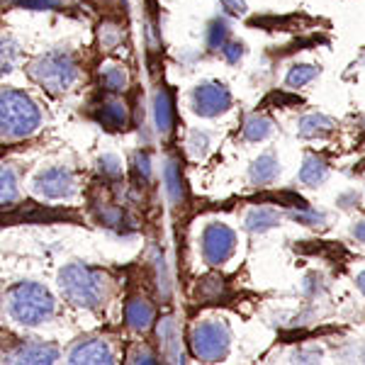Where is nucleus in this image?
Here are the masks:
<instances>
[{
    "label": "nucleus",
    "mask_w": 365,
    "mask_h": 365,
    "mask_svg": "<svg viewBox=\"0 0 365 365\" xmlns=\"http://www.w3.org/2000/svg\"><path fill=\"white\" fill-rule=\"evenodd\" d=\"M32 190L37 197L66 200L76 192V178H73V173L63 166L46 168V170H39L37 173V178L32 182Z\"/></svg>",
    "instance_id": "0eeeda50"
},
{
    "label": "nucleus",
    "mask_w": 365,
    "mask_h": 365,
    "mask_svg": "<svg viewBox=\"0 0 365 365\" xmlns=\"http://www.w3.org/2000/svg\"><path fill=\"white\" fill-rule=\"evenodd\" d=\"M327 178H329V163L324 161V158L314 156V154H309L307 158H304L302 168H299V180H302L304 185L317 187V185H322Z\"/></svg>",
    "instance_id": "dca6fc26"
},
{
    "label": "nucleus",
    "mask_w": 365,
    "mask_h": 365,
    "mask_svg": "<svg viewBox=\"0 0 365 365\" xmlns=\"http://www.w3.org/2000/svg\"><path fill=\"white\" fill-rule=\"evenodd\" d=\"M20 56V46L13 37H0V76L10 73Z\"/></svg>",
    "instance_id": "4be33fe9"
},
{
    "label": "nucleus",
    "mask_w": 365,
    "mask_h": 365,
    "mask_svg": "<svg viewBox=\"0 0 365 365\" xmlns=\"http://www.w3.org/2000/svg\"><path fill=\"white\" fill-rule=\"evenodd\" d=\"M71 363H115V353L105 341H83L71 351Z\"/></svg>",
    "instance_id": "9d476101"
},
{
    "label": "nucleus",
    "mask_w": 365,
    "mask_h": 365,
    "mask_svg": "<svg viewBox=\"0 0 365 365\" xmlns=\"http://www.w3.org/2000/svg\"><path fill=\"white\" fill-rule=\"evenodd\" d=\"M100 81H103V88L110 93H120L127 88V71L125 66H117V63H110L100 71Z\"/></svg>",
    "instance_id": "aec40b11"
},
{
    "label": "nucleus",
    "mask_w": 365,
    "mask_h": 365,
    "mask_svg": "<svg viewBox=\"0 0 365 365\" xmlns=\"http://www.w3.org/2000/svg\"><path fill=\"white\" fill-rule=\"evenodd\" d=\"M58 287L68 302L83 309H98L105 299V275L103 270L71 263L58 273Z\"/></svg>",
    "instance_id": "7ed1b4c3"
},
{
    "label": "nucleus",
    "mask_w": 365,
    "mask_h": 365,
    "mask_svg": "<svg viewBox=\"0 0 365 365\" xmlns=\"http://www.w3.org/2000/svg\"><path fill=\"white\" fill-rule=\"evenodd\" d=\"M134 161H137V170L141 175H144V180H149V175H151V161H149V156L146 154H137V158H134Z\"/></svg>",
    "instance_id": "473e14b6"
},
{
    "label": "nucleus",
    "mask_w": 365,
    "mask_h": 365,
    "mask_svg": "<svg viewBox=\"0 0 365 365\" xmlns=\"http://www.w3.org/2000/svg\"><path fill=\"white\" fill-rule=\"evenodd\" d=\"M154 120L161 134H168L173 129V103L166 91H158L154 98Z\"/></svg>",
    "instance_id": "f3484780"
},
{
    "label": "nucleus",
    "mask_w": 365,
    "mask_h": 365,
    "mask_svg": "<svg viewBox=\"0 0 365 365\" xmlns=\"http://www.w3.org/2000/svg\"><path fill=\"white\" fill-rule=\"evenodd\" d=\"M334 129H336V122L331 120V117L327 115H304L302 120H299V137L302 139H322L327 137V134H331Z\"/></svg>",
    "instance_id": "f8f14e48"
},
{
    "label": "nucleus",
    "mask_w": 365,
    "mask_h": 365,
    "mask_svg": "<svg viewBox=\"0 0 365 365\" xmlns=\"http://www.w3.org/2000/svg\"><path fill=\"white\" fill-rule=\"evenodd\" d=\"M10 317L22 327H39L56 314V299L39 282H17L8 297Z\"/></svg>",
    "instance_id": "f257e3e1"
},
{
    "label": "nucleus",
    "mask_w": 365,
    "mask_h": 365,
    "mask_svg": "<svg viewBox=\"0 0 365 365\" xmlns=\"http://www.w3.org/2000/svg\"><path fill=\"white\" fill-rule=\"evenodd\" d=\"M280 225V212L273 207H256L246 215V229L253 234H266Z\"/></svg>",
    "instance_id": "4468645a"
},
{
    "label": "nucleus",
    "mask_w": 365,
    "mask_h": 365,
    "mask_svg": "<svg viewBox=\"0 0 365 365\" xmlns=\"http://www.w3.org/2000/svg\"><path fill=\"white\" fill-rule=\"evenodd\" d=\"M96 117L105 129H122L127 125V110L122 103H105Z\"/></svg>",
    "instance_id": "a211bd4d"
},
{
    "label": "nucleus",
    "mask_w": 365,
    "mask_h": 365,
    "mask_svg": "<svg viewBox=\"0 0 365 365\" xmlns=\"http://www.w3.org/2000/svg\"><path fill=\"white\" fill-rule=\"evenodd\" d=\"M210 149V137L205 132H192L190 139H187V151H190L192 158H202Z\"/></svg>",
    "instance_id": "bb28decb"
},
{
    "label": "nucleus",
    "mask_w": 365,
    "mask_h": 365,
    "mask_svg": "<svg viewBox=\"0 0 365 365\" xmlns=\"http://www.w3.org/2000/svg\"><path fill=\"white\" fill-rule=\"evenodd\" d=\"M125 317H127V324L129 329L134 331H146V329L154 324V307L144 299H132L125 309Z\"/></svg>",
    "instance_id": "ddd939ff"
},
{
    "label": "nucleus",
    "mask_w": 365,
    "mask_h": 365,
    "mask_svg": "<svg viewBox=\"0 0 365 365\" xmlns=\"http://www.w3.org/2000/svg\"><path fill=\"white\" fill-rule=\"evenodd\" d=\"M129 361L132 363H156V356L146 349V346H137V349L132 351V356H129Z\"/></svg>",
    "instance_id": "7c9ffc66"
},
{
    "label": "nucleus",
    "mask_w": 365,
    "mask_h": 365,
    "mask_svg": "<svg viewBox=\"0 0 365 365\" xmlns=\"http://www.w3.org/2000/svg\"><path fill=\"white\" fill-rule=\"evenodd\" d=\"M229 329L222 322H202L192 329V353L205 363H215L229 353Z\"/></svg>",
    "instance_id": "39448f33"
},
{
    "label": "nucleus",
    "mask_w": 365,
    "mask_h": 365,
    "mask_svg": "<svg viewBox=\"0 0 365 365\" xmlns=\"http://www.w3.org/2000/svg\"><path fill=\"white\" fill-rule=\"evenodd\" d=\"M29 76L37 81L39 86H44L51 93L68 91L71 86L78 81L81 68L76 61L73 51L68 49H51L46 54L34 58V63L29 66Z\"/></svg>",
    "instance_id": "20e7f679"
},
{
    "label": "nucleus",
    "mask_w": 365,
    "mask_h": 365,
    "mask_svg": "<svg viewBox=\"0 0 365 365\" xmlns=\"http://www.w3.org/2000/svg\"><path fill=\"white\" fill-rule=\"evenodd\" d=\"M273 134V122L263 115H251L244 122V139L246 141H263Z\"/></svg>",
    "instance_id": "6ab92c4d"
},
{
    "label": "nucleus",
    "mask_w": 365,
    "mask_h": 365,
    "mask_svg": "<svg viewBox=\"0 0 365 365\" xmlns=\"http://www.w3.org/2000/svg\"><path fill=\"white\" fill-rule=\"evenodd\" d=\"M290 217L299 225H307V227H324L327 225V215L324 212H317V210H295L290 212Z\"/></svg>",
    "instance_id": "a878e982"
},
{
    "label": "nucleus",
    "mask_w": 365,
    "mask_h": 365,
    "mask_svg": "<svg viewBox=\"0 0 365 365\" xmlns=\"http://www.w3.org/2000/svg\"><path fill=\"white\" fill-rule=\"evenodd\" d=\"M319 76V68L317 66H309V63H299V66H292L290 68V73H287V86L290 88H302V86H307L312 83V81Z\"/></svg>",
    "instance_id": "b1692460"
},
{
    "label": "nucleus",
    "mask_w": 365,
    "mask_h": 365,
    "mask_svg": "<svg viewBox=\"0 0 365 365\" xmlns=\"http://www.w3.org/2000/svg\"><path fill=\"white\" fill-rule=\"evenodd\" d=\"M10 3L25 10H58L66 5V0H10Z\"/></svg>",
    "instance_id": "cd10ccee"
},
{
    "label": "nucleus",
    "mask_w": 365,
    "mask_h": 365,
    "mask_svg": "<svg viewBox=\"0 0 365 365\" xmlns=\"http://www.w3.org/2000/svg\"><path fill=\"white\" fill-rule=\"evenodd\" d=\"M353 237H356L358 241H363L365 244V220H361V222H356V225H353Z\"/></svg>",
    "instance_id": "f704fd0d"
},
{
    "label": "nucleus",
    "mask_w": 365,
    "mask_h": 365,
    "mask_svg": "<svg viewBox=\"0 0 365 365\" xmlns=\"http://www.w3.org/2000/svg\"><path fill=\"white\" fill-rule=\"evenodd\" d=\"M363 125H365V120H363Z\"/></svg>",
    "instance_id": "4c0bfd02"
},
{
    "label": "nucleus",
    "mask_w": 365,
    "mask_h": 365,
    "mask_svg": "<svg viewBox=\"0 0 365 365\" xmlns=\"http://www.w3.org/2000/svg\"><path fill=\"white\" fill-rule=\"evenodd\" d=\"M8 363H29V365H39V363H56L58 361V349L54 344H42V341H29V344L17 346L15 351H10L5 356Z\"/></svg>",
    "instance_id": "1a4fd4ad"
},
{
    "label": "nucleus",
    "mask_w": 365,
    "mask_h": 365,
    "mask_svg": "<svg viewBox=\"0 0 365 365\" xmlns=\"http://www.w3.org/2000/svg\"><path fill=\"white\" fill-rule=\"evenodd\" d=\"M237 251V234L227 225H210L202 234V256L210 266H222Z\"/></svg>",
    "instance_id": "423d86ee"
},
{
    "label": "nucleus",
    "mask_w": 365,
    "mask_h": 365,
    "mask_svg": "<svg viewBox=\"0 0 365 365\" xmlns=\"http://www.w3.org/2000/svg\"><path fill=\"white\" fill-rule=\"evenodd\" d=\"M363 61H365V58H363Z\"/></svg>",
    "instance_id": "58836bf2"
},
{
    "label": "nucleus",
    "mask_w": 365,
    "mask_h": 365,
    "mask_svg": "<svg viewBox=\"0 0 365 365\" xmlns=\"http://www.w3.org/2000/svg\"><path fill=\"white\" fill-rule=\"evenodd\" d=\"M280 175V163L273 154H263L253 161L251 166V180L256 185H270Z\"/></svg>",
    "instance_id": "2eb2a0df"
},
{
    "label": "nucleus",
    "mask_w": 365,
    "mask_h": 365,
    "mask_svg": "<svg viewBox=\"0 0 365 365\" xmlns=\"http://www.w3.org/2000/svg\"><path fill=\"white\" fill-rule=\"evenodd\" d=\"M17 200V175L13 168L0 166V205Z\"/></svg>",
    "instance_id": "5701e85b"
},
{
    "label": "nucleus",
    "mask_w": 365,
    "mask_h": 365,
    "mask_svg": "<svg viewBox=\"0 0 365 365\" xmlns=\"http://www.w3.org/2000/svg\"><path fill=\"white\" fill-rule=\"evenodd\" d=\"M220 51L225 54V58L229 63H239L241 56H244V44H241V42H229V44L222 46Z\"/></svg>",
    "instance_id": "c85d7f7f"
},
{
    "label": "nucleus",
    "mask_w": 365,
    "mask_h": 365,
    "mask_svg": "<svg viewBox=\"0 0 365 365\" xmlns=\"http://www.w3.org/2000/svg\"><path fill=\"white\" fill-rule=\"evenodd\" d=\"M42 115L32 98L22 91H0V137L25 139L39 129Z\"/></svg>",
    "instance_id": "f03ea898"
},
{
    "label": "nucleus",
    "mask_w": 365,
    "mask_h": 365,
    "mask_svg": "<svg viewBox=\"0 0 365 365\" xmlns=\"http://www.w3.org/2000/svg\"><path fill=\"white\" fill-rule=\"evenodd\" d=\"M100 170L103 173H108V175H120L122 173V163H120V158L117 156H103L100 158Z\"/></svg>",
    "instance_id": "c756f323"
},
{
    "label": "nucleus",
    "mask_w": 365,
    "mask_h": 365,
    "mask_svg": "<svg viewBox=\"0 0 365 365\" xmlns=\"http://www.w3.org/2000/svg\"><path fill=\"white\" fill-rule=\"evenodd\" d=\"M356 282H358V290H361L363 295H365V270H363L361 275H358V280H356Z\"/></svg>",
    "instance_id": "c9c22d12"
},
{
    "label": "nucleus",
    "mask_w": 365,
    "mask_h": 365,
    "mask_svg": "<svg viewBox=\"0 0 365 365\" xmlns=\"http://www.w3.org/2000/svg\"><path fill=\"white\" fill-rule=\"evenodd\" d=\"M363 358H365V351H363Z\"/></svg>",
    "instance_id": "e433bc0d"
},
{
    "label": "nucleus",
    "mask_w": 365,
    "mask_h": 365,
    "mask_svg": "<svg viewBox=\"0 0 365 365\" xmlns=\"http://www.w3.org/2000/svg\"><path fill=\"white\" fill-rule=\"evenodd\" d=\"M158 339L163 344V353L170 363H182V353H180V341H178V327H175L173 317H163L158 322Z\"/></svg>",
    "instance_id": "9b49d317"
},
{
    "label": "nucleus",
    "mask_w": 365,
    "mask_h": 365,
    "mask_svg": "<svg viewBox=\"0 0 365 365\" xmlns=\"http://www.w3.org/2000/svg\"><path fill=\"white\" fill-rule=\"evenodd\" d=\"M292 358H295V363H317L322 358V351L319 349H304V351H297Z\"/></svg>",
    "instance_id": "2f4dec72"
},
{
    "label": "nucleus",
    "mask_w": 365,
    "mask_h": 365,
    "mask_svg": "<svg viewBox=\"0 0 365 365\" xmlns=\"http://www.w3.org/2000/svg\"><path fill=\"white\" fill-rule=\"evenodd\" d=\"M227 10L232 15H246V3L244 0H225Z\"/></svg>",
    "instance_id": "72a5a7b5"
},
{
    "label": "nucleus",
    "mask_w": 365,
    "mask_h": 365,
    "mask_svg": "<svg viewBox=\"0 0 365 365\" xmlns=\"http://www.w3.org/2000/svg\"><path fill=\"white\" fill-rule=\"evenodd\" d=\"M163 180H166V192L170 197V202L178 205L182 200V180H180V168L178 163L170 158L166 161V168H163Z\"/></svg>",
    "instance_id": "412c9836"
},
{
    "label": "nucleus",
    "mask_w": 365,
    "mask_h": 365,
    "mask_svg": "<svg viewBox=\"0 0 365 365\" xmlns=\"http://www.w3.org/2000/svg\"><path fill=\"white\" fill-rule=\"evenodd\" d=\"M227 37H229V22L225 20V17H217V20L210 25L207 46H210L212 51H220L222 46L227 44Z\"/></svg>",
    "instance_id": "393cba45"
},
{
    "label": "nucleus",
    "mask_w": 365,
    "mask_h": 365,
    "mask_svg": "<svg viewBox=\"0 0 365 365\" xmlns=\"http://www.w3.org/2000/svg\"><path fill=\"white\" fill-rule=\"evenodd\" d=\"M232 108V93L222 83H200L192 91V110L200 117H217Z\"/></svg>",
    "instance_id": "6e6552de"
}]
</instances>
